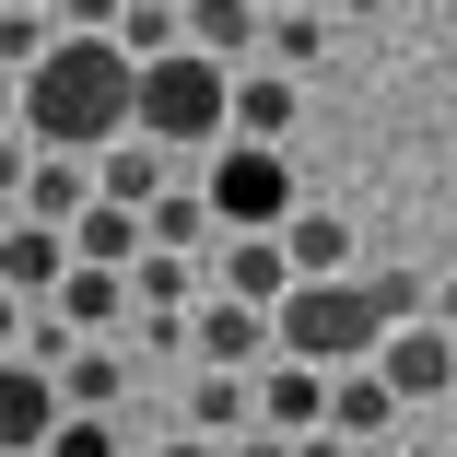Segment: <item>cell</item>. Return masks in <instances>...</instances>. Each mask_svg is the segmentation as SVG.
<instances>
[{"instance_id":"6da1fadb","label":"cell","mask_w":457,"mask_h":457,"mask_svg":"<svg viewBox=\"0 0 457 457\" xmlns=\"http://www.w3.org/2000/svg\"><path fill=\"white\" fill-rule=\"evenodd\" d=\"M141 141H164V153H223V141H235V71L200 59V47L153 59V71H141Z\"/></svg>"},{"instance_id":"7a4b0ae2","label":"cell","mask_w":457,"mask_h":457,"mask_svg":"<svg viewBox=\"0 0 457 457\" xmlns=\"http://www.w3.org/2000/svg\"><path fill=\"white\" fill-rule=\"evenodd\" d=\"M270 328H282V352L317 363V376H352V363L387 352V305L363 294V270H352V282H294V305L270 317Z\"/></svg>"},{"instance_id":"3957f363","label":"cell","mask_w":457,"mask_h":457,"mask_svg":"<svg viewBox=\"0 0 457 457\" xmlns=\"http://www.w3.org/2000/svg\"><path fill=\"white\" fill-rule=\"evenodd\" d=\"M294 212H305L294 153H270V141H223V153H212V223H223V235H282Z\"/></svg>"},{"instance_id":"277c9868","label":"cell","mask_w":457,"mask_h":457,"mask_svg":"<svg viewBox=\"0 0 457 457\" xmlns=\"http://www.w3.org/2000/svg\"><path fill=\"white\" fill-rule=\"evenodd\" d=\"M212 294L282 317V305H294V246H282V235H223V246H212Z\"/></svg>"},{"instance_id":"5b68a950","label":"cell","mask_w":457,"mask_h":457,"mask_svg":"<svg viewBox=\"0 0 457 457\" xmlns=\"http://www.w3.org/2000/svg\"><path fill=\"white\" fill-rule=\"evenodd\" d=\"M59 422H71V399L47 363H0V457H47Z\"/></svg>"},{"instance_id":"8992f818","label":"cell","mask_w":457,"mask_h":457,"mask_svg":"<svg viewBox=\"0 0 457 457\" xmlns=\"http://www.w3.org/2000/svg\"><path fill=\"white\" fill-rule=\"evenodd\" d=\"M376 376L399 387V411H411V399H457V340H445L434 317H411V328H387Z\"/></svg>"},{"instance_id":"52a82bcc","label":"cell","mask_w":457,"mask_h":457,"mask_svg":"<svg viewBox=\"0 0 457 457\" xmlns=\"http://www.w3.org/2000/svg\"><path fill=\"white\" fill-rule=\"evenodd\" d=\"M71 270H82V258H71V235H59V223H24V212L0 223V294H24V305H47V294L71 282Z\"/></svg>"},{"instance_id":"ba28073f","label":"cell","mask_w":457,"mask_h":457,"mask_svg":"<svg viewBox=\"0 0 457 457\" xmlns=\"http://www.w3.org/2000/svg\"><path fill=\"white\" fill-rule=\"evenodd\" d=\"M258 434H282V445H305V434H328V376H317V363H270V376H258Z\"/></svg>"},{"instance_id":"9c48e42d","label":"cell","mask_w":457,"mask_h":457,"mask_svg":"<svg viewBox=\"0 0 457 457\" xmlns=\"http://www.w3.org/2000/svg\"><path fill=\"white\" fill-rule=\"evenodd\" d=\"M328 434H352V445H387V434H399V387L376 376V363L328 376Z\"/></svg>"},{"instance_id":"30bf717a","label":"cell","mask_w":457,"mask_h":457,"mask_svg":"<svg viewBox=\"0 0 457 457\" xmlns=\"http://www.w3.org/2000/svg\"><path fill=\"white\" fill-rule=\"evenodd\" d=\"M71 258H82V270H118V282H129V270L153 258V223H141V212H118V200H95V212L71 223Z\"/></svg>"},{"instance_id":"8fae6325","label":"cell","mask_w":457,"mask_h":457,"mask_svg":"<svg viewBox=\"0 0 457 457\" xmlns=\"http://www.w3.org/2000/svg\"><path fill=\"white\" fill-rule=\"evenodd\" d=\"M282 246H294V282H352V270H363V235L340 212H294Z\"/></svg>"},{"instance_id":"7c38bea8","label":"cell","mask_w":457,"mask_h":457,"mask_svg":"<svg viewBox=\"0 0 457 457\" xmlns=\"http://www.w3.org/2000/svg\"><path fill=\"white\" fill-rule=\"evenodd\" d=\"M176 12H188V47L200 59H246V47H270V12H258V0H176Z\"/></svg>"},{"instance_id":"4fadbf2b","label":"cell","mask_w":457,"mask_h":457,"mask_svg":"<svg viewBox=\"0 0 457 457\" xmlns=\"http://www.w3.org/2000/svg\"><path fill=\"white\" fill-rule=\"evenodd\" d=\"M294 106H305V82H294V71H235V141H270V153H282Z\"/></svg>"},{"instance_id":"5bb4252c","label":"cell","mask_w":457,"mask_h":457,"mask_svg":"<svg viewBox=\"0 0 457 457\" xmlns=\"http://www.w3.org/2000/svg\"><path fill=\"white\" fill-rule=\"evenodd\" d=\"M164 164H176V153H164V141H141V129H129V141H118V153H106V164H95V188H106V200H118V212H153V200H164V188H176V176H164Z\"/></svg>"},{"instance_id":"9a60e30c","label":"cell","mask_w":457,"mask_h":457,"mask_svg":"<svg viewBox=\"0 0 457 457\" xmlns=\"http://www.w3.org/2000/svg\"><path fill=\"white\" fill-rule=\"evenodd\" d=\"M141 223H153V246H164V258H212V246H223V223H212V188H164Z\"/></svg>"},{"instance_id":"2e32d148","label":"cell","mask_w":457,"mask_h":457,"mask_svg":"<svg viewBox=\"0 0 457 457\" xmlns=\"http://www.w3.org/2000/svg\"><path fill=\"white\" fill-rule=\"evenodd\" d=\"M188 434H212V445H246V434H258V376H200V399H188Z\"/></svg>"},{"instance_id":"e0dca14e","label":"cell","mask_w":457,"mask_h":457,"mask_svg":"<svg viewBox=\"0 0 457 457\" xmlns=\"http://www.w3.org/2000/svg\"><path fill=\"white\" fill-rule=\"evenodd\" d=\"M200 282H212V258H164V246H153V258L129 270V294H141V317H188V294H200Z\"/></svg>"},{"instance_id":"ac0fdd59","label":"cell","mask_w":457,"mask_h":457,"mask_svg":"<svg viewBox=\"0 0 457 457\" xmlns=\"http://www.w3.org/2000/svg\"><path fill=\"white\" fill-rule=\"evenodd\" d=\"M118 387H129L118 340H82V352H71V376H59V399H71V411H106V422H118Z\"/></svg>"},{"instance_id":"d6986e66","label":"cell","mask_w":457,"mask_h":457,"mask_svg":"<svg viewBox=\"0 0 457 457\" xmlns=\"http://www.w3.org/2000/svg\"><path fill=\"white\" fill-rule=\"evenodd\" d=\"M118 294H129V282H118V270H71V282H59L47 305H59V317H71L82 340H106V328H118Z\"/></svg>"},{"instance_id":"ffe728a7","label":"cell","mask_w":457,"mask_h":457,"mask_svg":"<svg viewBox=\"0 0 457 457\" xmlns=\"http://www.w3.org/2000/svg\"><path fill=\"white\" fill-rule=\"evenodd\" d=\"M363 294L387 305V328H411V317H434V282H422L411 258H363Z\"/></svg>"},{"instance_id":"44dd1931","label":"cell","mask_w":457,"mask_h":457,"mask_svg":"<svg viewBox=\"0 0 457 457\" xmlns=\"http://www.w3.org/2000/svg\"><path fill=\"white\" fill-rule=\"evenodd\" d=\"M118 47L153 71V59H176L188 47V12H176V0H129V24H118Z\"/></svg>"},{"instance_id":"7402d4cb","label":"cell","mask_w":457,"mask_h":457,"mask_svg":"<svg viewBox=\"0 0 457 457\" xmlns=\"http://www.w3.org/2000/svg\"><path fill=\"white\" fill-rule=\"evenodd\" d=\"M317 59H328V24H305V12H282V24H270V71H294V82H305Z\"/></svg>"},{"instance_id":"603a6c76","label":"cell","mask_w":457,"mask_h":457,"mask_svg":"<svg viewBox=\"0 0 457 457\" xmlns=\"http://www.w3.org/2000/svg\"><path fill=\"white\" fill-rule=\"evenodd\" d=\"M24 188H36V141H24V129H0V223L24 212Z\"/></svg>"},{"instance_id":"cb8c5ba5","label":"cell","mask_w":457,"mask_h":457,"mask_svg":"<svg viewBox=\"0 0 457 457\" xmlns=\"http://www.w3.org/2000/svg\"><path fill=\"white\" fill-rule=\"evenodd\" d=\"M47 457H118V422H106V411H71V422H59V445H47Z\"/></svg>"},{"instance_id":"d4e9b609","label":"cell","mask_w":457,"mask_h":457,"mask_svg":"<svg viewBox=\"0 0 457 457\" xmlns=\"http://www.w3.org/2000/svg\"><path fill=\"white\" fill-rule=\"evenodd\" d=\"M434 328L457 340V270H445V282H434Z\"/></svg>"},{"instance_id":"484cf974","label":"cell","mask_w":457,"mask_h":457,"mask_svg":"<svg viewBox=\"0 0 457 457\" xmlns=\"http://www.w3.org/2000/svg\"><path fill=\"white\" fill-rule=\"evenodd\" d=\"M0 129H24V82L12 71H0Z\"/></svg>"},{"instance_id":"4316f807","label":"cell","mask_w":457,"mask_h":457,"mask_svg":"<svg viewBox=\"0 0 457 457\" xmlns=\"http://www.w3.org/2000/svg\"><path fill=\"white\" fill-rule=\"evenodd\" d=\"M223 457H294V445H282V434H246V445H223Z\"/></svg>"},{"instance_id":"83f0119b","label":"cell","mask_w":457,"mask_h":457,"mask_svg":"<svg viewBox=\"0 0 457 457\" xmlns=\"http://www.w3.org/2000/svg\"><path fill=\"white\" fill-rule=\"evenodd\" d=\"M164 457H223V445H212V434H176V445H164Z\"/></svg>"},{"instance_id":"f1b7e54d","label":"cell","mask_w":457,"mask_h":457,"mask_svg":"<svg viewBox=\"0 0 457 457\" xmlns=\"http://www.w3.org/2000/svg\"><path fill=\"white\" fill-rule=\"evenodd\" d=\"M258 12H270V24H282V12H305V0H258Z\"/></svg>"},{"instance_id":"f546056e","label":"cell","mask_w":457,"mask_h":457,"mask_svg":"<svg viewBox=\"0 0 457 457\" xmlns=\"http://www.w3.org/2000/svg\"><path fill=\"white\" fill-rule=\"evenodd\" d=\"M340 12H387V0H340Z\"/></svg>"},{"instance_id":"4dcf8cb0","label":"cell","mask_w":457,"mask_h":457,"mask_svg":"<svg viewBox=\"0 0 457 457\" xmlns=\"http://www.w3.org/2000/svg\"><path fill=\"white\" fill-rule=\"evenodd\" d=\"M0 12H24V0H0Z\"/></svg>"},{"instance_id":"1f68e13d","label":"cell","mask_w":457,"mask_h":457,"mask_svg":"<svg viewBox=\"0 0 457 457\" xmlns=\"http://www.w3.org/2000/svg\"><path fill=\"white\" fill-rule=\"evenodd\" d=\"M445 188H457V164H445Z\"/></svg>"}]
</instances>
